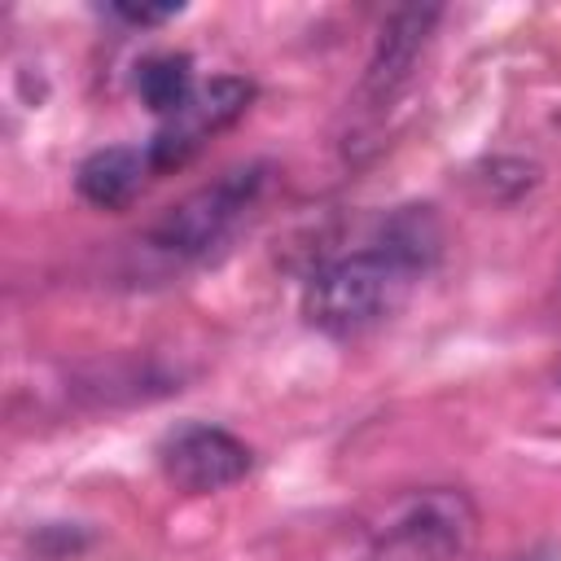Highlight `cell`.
I'll return each instance as SVG.
<instances>
[{"label":"cell","mask_w":561,"mask_h":561,"mask_svg":"<svg viewBox=\"0 0 561 561\" xmlns=\"http://www.w3.org/2000/svg\"><path fill=\"white\" fill-rule=\"evenodd\" d=\"M473 535L478 508L456 486L399 491L359 522L364 561H460Z\"/></svg>","instance_id":"obj_1"},{"label":"cell","mask_w":561,"mask_h":561,"mask_svg":"<svg viewBox=\"0 0 561 561\" xmlns=\"http://www.w3.org/2000/svg\"><path fill=\"white\" fill-rule=\"evenodd\" d=\"M416 276L377 245L329 259L302 285V316L329 337H355L403 307Z\"/></svg>","instance_id":"obj_2"},{"label":"cell","mask_w":561,"mask_h":561,"mask_svg":"<svg viewBox=\"0 0 561 561\" xmlns=\"http://www.w3.org/2000/svg\"><path fill=\"white\" fill-rule=\"evenodd\" d=\"M272 167L267 162H250V167H232L224 171L215 184L193 188L188 197H180L175 206H167L149 228H145V245L175 259V263H197L210 250H219L237 224L254 210V202L267 188Z\"/></svg>","instance_id":"obj_3"},{"label":"cell","mask_w":561,"mask_h":561,"mask_svg":"<svg viewBox=\"0 0 561 561\" xmlns=\"http://www.w3.org/2000/svg\"><path fill=\"white\" fill-rule=\"evenodd\" d=\"M250 101H254V83H250V79L215 75V79L197 83L193 101H188L175 118H167V123L153 131V140L145 145L153 175H167V171H180L184 162H193L197 149H202L210 136H219L224 127H232V123L250 110Z\"/></svg>","instance_id":"obj_4"},{"label":"cell","mask_w":561,"mask_h":561,"mask_svg":"<svg viewBox=\"0 0 561 561\" xmlns=\"http://www.w3.org/2000/svg\"><path fill=\"white\" fill-rule=\"evenodd\" d=\"M158 460H162V473L188 495H215L224 486H237L254 465L250 447L237 434H228L224 425H206V421L175 425L162 438Z\"/></svg>","instance_id":"obj_5"},{"label":"cell","mask_w":561,"mask_h":561,"mask_svg":"<svg viewBox=\"0 0 561 561\" xmlns=\"http://www.w3.org/2000/svg\"><path fill=\"white\" fill-rule=\"evenodd\" d=\"M438 18H443L438 4H403L381 22V35L373 44V57H368V70H364V83H359V96L368 105L394 101V92L412 79L416 57H421Z\"/></svg>","instance_id":"obj_6"},{"label":"cell","mask_w":561,"mask_h":561,"mask_svg":"<svg viewBox=\"0 0 561 561\" xmlns=\"http://www.w3.org/2000/svg\"><path fill=\"white\" fill-rule=\"evenodd\" d=\"M145 175H153L145 149L110 145V149H96V153H88V158L79 162L75 188H79L83 202H92V206H101V210H118V206H127V202L140 193Z\"/></svg>","instance_id":"obj_7"},{"label":"cell","mask_w":561,"mask_h":561,"mask_svg":"<svg viewBox=\"0 0 561 561\" xmlns=\"http://www.w3.org/2000/svg\"><path fill=\"white\" fill-rule=\"evenodd\" d=\"M373 245L381 254H390L394 263H403L412 276H425L443 259V224H438L434 206L412 202V206H399L381 219Z\"/></svg>","instance_id":"obj_8"},{"label":"cell","mask_w":561,"mask_h":561,"mask_svg":"<svg viewBox=\"0 0 561 561\" xmlns=\"http://www.w3.org/2000/svg\"><path fill=\"white\" fill-rule=\"evenodd\" d=\"M193 57L188 53H153L136 66V96L167 123L193 101Z\"/></svg>","instance_id":"obj_9"},{"label":"cell","mask_w":561,"mask_h":561,"mask_svg":"<svg viewBox=\"0 0 561 561\" xmlns=\"http://www.w3.org/2000/svg\"><path fill=\"white\" fill-rule=\"evenodd\" d=\"M110 13L123 18V22H131V26H158V22L175 18L180 4H110Z\"/></svg>","instance_id":"obj_10"},{"label":"cell","mask_w":561,"mask_h":561,"mask_svg":"<svg viewBox=\"0 0 561 561\" xmlns=\"http://www.w3.org/2000/svg\"><path fill=\"white\" fill-rule=\"evenodd\" d=\"M508 561H557V552H552V548H530V552H522V557H508Z\"/></svg>","instance_id":"obj_11"},{"label":"cell","mask_w":561,"mask_h":561,"mask_svg":"<svg viewBox=\"0 0 561 561\" xmlns=\"http://www.w3.org/2000/svg\"><path fill=\"white\" fill-rule=\"evenodd\" d=\"M557 381H561V368H557Z\"/></svg>","instance_id":"obj_12"}]
</instances>
